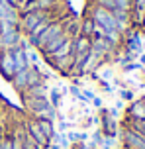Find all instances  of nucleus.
<instances>
[{"mask_svg":"<svg viewBox=\"0 0 145 149\" xmlns=\"http://www.w3.org/2000/svg\"><path fill=\"white\" fill-rule=\"evenodd\" d=\"M94 20V24H98V26H102L106 31L110 30H116V31H120L118 30V22H116V18L114 14L110 12V10H106V8H100V6H92L90 8V14H88Z\"/></svg>","mask_w":145,"mask_h":149,"instance_id":"f257e3e1","label":"nucleus"},{"mask_svg":"<svg viewBox=\"0 0 145 149\" xmlns=\"http://www.w3.org/2000/svg\"><path fill=\"white\" fill-rule=\"evenodd\" d=\"M49 12L45 10H31V12H22V18H20V24H18V28H22L26 33H30L35 26H37L41 20H45Z\"/></svg>","mask_w":145,"mask_h":149,"instance_id":"f03ea898","label":"nucleus"},{"mask_svg":"<svg viewBox=\"0 0 145 149\" xmlns=\"http://www.w3.org/2000/svg\"><path fill=\"white\" fill-rule=\"evenodd\" d=\"M63 31H67L65 30V24L61 22V20H53V22L47 26L45 30H43V33L37 37V43H35V47H39V49H43L51 39H55L57 36H61Z\"/></svg>","mask_w":145,"mask_h":149,"instance_id":"7ed1b4c3","label":"nucleus"},{"mask_svg":"<svg viewBox=\"0 0 145 149\" xmlns=\"http://www.w3.org/2000/svg\"><path fill=\"white\" fill-rule=\"evenodd\" d=\"M24 130H26V134L30 135V137L37 143L39 147L47 149L49 145H51V141L45 137V134L41 132V127L37 126V122H35V120H28V122H26V126H24Z\"/></svg>","mask_w":145,"mask_h":149,"instance_id":"20e7f679","label":"nucleus"},{"mask_svg":"<svg viewBox=\"0 0 145 149\" xmlns=\"http://www.w3.org/2000/svg\"><path fill=\"white\" fill-rule=\"evenodd\" d=\"M20 41H22V31H20V28L4 31V33H0V51L2 49H14V47L20 45Z\"/></svg>","mask_w":145,"mask_h":149,"instance_id":"39448f33","label":"nucleus"},{"mask_svg":"<svg viewBox=\"0 0 145 149\" xmlns=\"http://www.w3.org/2000/svg\"><path fill=\"white\" fill-rule=\"evenodd\" d=\"M0 73L4 74L8 81H12V77L16 74L14 59H12V49H2L0 51Z\"/></svg>","mask_w":145,"mask_h":149,"instance_id":"423d86ee","label":"nucleus"},{"mask_svg":"<svg viewBox=\"0 0 145 149\" xmlns=\"http://www.w3.org/2000/svg\"><path fill=\"white\" fill-rule=\"evenodd\" d=\"M123 143H126V147H128V149H143L145 137H143V135H139L137 132L130 130V127H126V132H123Z\"/></svg>","mask_w":145,"mask_h":149,"instance_id":"0eeeda50","label":"nucleus"},{"mask_svg":"<svg viewBox=\"0 0 145 149\" xmlns=\"http://www.w3.org/2000/svg\"><path fill=\"white\" fill-rule=\"evenodd\" d=\"M90 47H92V37H86V36H78L73 39V55H86L90 53Z\"/></svg>","mask_w":145,"mask_h":149,"instance_id":"6e6552de","label":"nucleus"},{"mask_svg":"<svg viewBox=\"0 0 145 149\" xmlns=\"http://www.w3.org/2000/svg\"><path fill=\"white\" fill-rule=\"evenodd\" d=\"M24 104H26L28 112L33 116V114H37V112L49 108L51 102H49V98H24Z\"/></svg>","mask_w":145,"mask_h":149,"instance_id":"1a4fd4ad","label":"nucleus"},{"mask_svg":"<svg viewBox=\"0 0 145 149\" xmlns=\"http://www.w3.org/2000/svg\"><path fill=\"white\" fill-rule=\"evenodd\" d=\"M49 96V88L45 82H39L35 86H30L28 90H24V98H47Z\"/></svg>","mask_w":145,"mask_h":149,"instance_id":"9d476101","label":"nucleus"},{"mask_svg":"<svg viewBox=\"0 0 145 149\" xmlns=\"http://www.w3.org/2000/svg\"><path fill=\"white\" fill-rule=\"evenodd\" d=\"M28 77H30V67L24 69V71H20V73H16L14 77H12V84H14V88L20 90V92H24V90L28 88Z\"/></svg>","mask_w":145,"mask_h":149,"instance_id":"9b49d317","label":"nucleus"},{"mask_svg":"<svg viewBox=\"0 0 145 149\" xmlns=\"http://www.w3.org/2000/svg\"><path fill=\"white\" fill-rule=\"evenodd\" d=\"M12 59H14V69L16 73H20L24 69H28V61H26V55H24V49L18 45L12 49Z\"/></svg>","mask_w":145,"mask_h":149,"instance_id":"f8f14e48","label":"nucleus"},{"mask_svg":"<svg viewBox=\"0 0 145 149\" xmlns=\"http://www.w3.org/2000/svg\"><path fill=\"white\" fill-rule=\"evenodd\" d=\"M71 53H73V39H67V41H65L59 49H55L51 55H47V59L57 61V59H63V57H69Z\"/></svg>","mask_w":145,"mask_h":149,"instance_id":"ddd939ff","label":"nucleus"},{"mask_svg":"<svg viewBox=\"0 0 145 149\" xmlns=\"http://www.w3.org/2000/svg\"><path fill=\"white\" fill-rule=\"evenodd\" d=\"M67 39H71L69 31H63L61 36H57L55 39H51V41H49V43H47L45 47H43V53H45V55H51V53H53L55 49H59V47H61V45L65 43Z\"/></svg>","mask_w":145,"mask_h":149,"instance_id":"4468645a","label":"nucleus"},{"mask_svg":"<svg viewBox=\"0 0 145 149\" xmlns=\"http://www.w3.org/2000/svg\"><path fill=\"white\" fill-rule=\"evenodd\" d=\"M55 69H59L61 73H71V69L75 65V55L71 53L69 57H63V59H57V61H51Z\"/></svg>","mask_w":145,"mask_h":149,"instance_id":"2eb2a0df","label":"nucleus"},{"mask_svg":"<svg viewBox=\"0 0 145 149\" xmlns=\"http://www.w3.org/2000/svg\"><path fill=\"white\" fill-rule=\"evenodd\" d=\"M130 116L131 120H145V104L141 102V100H137V102H133V104L130 106Z\"/></svg>","mask_w":145,"mask_h":149,"instance_id":"dca6fc26","label":"nucleus"},{"mask_svg":"<svg viewBox=\"0 0 145 149\" xmlns=\"http://www.w3.org/2000/svg\"><path fill=\"white\" fill-rule=\"evenodd\" d=\"M128 49H130L131 53L141 51V37H139V33L128 31Z\"/></svg>","mask_w":145,"mask_h":149,"instance_id":"f3484780","label":"nucleus"},{"mask_svg":"<svg viewBox=\"0 0 145 149\" xmlns=\"http://www.w3.org/2000/svg\"><path fill=\"white\" fill-rule=\"evenodd\" d=\"M37 122V126L41 127V132L45 134V137L51 141L55 135V127H53V120H35Z\"/></svg>","mask_w":145,"mask_h":149,"instance_id":"a211bd4d","label":"nucleus"},{"mask_svg":"<svg viewBox=\"0 0 145 149\" xmlns=\"http://www.w3.org/2000/svg\"><path fill=\"white\" fill-rule=\"evenodd\" d=\"M104 134L108 135V137H114L116 135V120L108 114V112H104Z\"/></svg>","mask_w":145,"mask_h":149,"instance_id":"6ab92c4d","label":"nucleus"},{"mask_svg":"<svg viewBox=\"0 0 145 149\" xmlns=\"http://www.w3.org/2000/svg\"><path fill=\"white\" fill-rule=\"evenodd\" d=\"M92 31H94V20L90 16H86L80 24V36H86V37H92Z\"/></svg>","mask_w":145,"mask_h":149,"instance_id":"aec40b11","label":"nucleus"},{"mask_svg":"<svg viewBox=\"0 0 145 149\" xmlns=\"http://www.w3.org/2000/svg\"><path fill=\"white\" fill-rule=\"evenodd\" d=\"M22 147L24 149H43V147H39L37 143H35L30 135L26 134V130H24V134H22Z\"/></svg>","mask_w":145,"mask_h":149,"instance_id":"412c9836","label":"nucleus"},{"mask_svg":"<svg viewBox=\"0 0 145 149\" xmlns=\"http://www.w3.org/2000/svg\"><path fill=\"white\" fill-rule=\"evenodd\" d=\"M133 132H137L139 135H143L145 137V120H131V127Z\"/></svg>","mask_w":145,"mask_h":149,"instance_id":"4be33fe9","label":"nucleus"},{"mask_svg":"<svg viewBox=\"0 0 145 149\" xmlns=\"http://www.w3.org/2000/svg\"><path fill=\"white\" fill-rule=\"evenodd\" d=\"M96 4L94 6H100V8H106V10H116V4H114V0H94Z\"/></svg>","mask_w":145,"mask_h":149,"instance_id":"5701e85b","label":"nucleus"},{"mask_svg":"<svg viewBox=\"0 0 145 149\" xmlns=\"http://www.w3.org/2000/svg\"><path fill=\"white\" fill-rule=\"evenodd\" d=\"M69 139H71V141H75V143L84 141V139H86V134H76V132H71V134H69Z\"/></svg>","mask_w":145,"mask_h":149,"instance_id":"b1692460","label":"nucleus"},{"mask_svg":"<svg viewBox=\"0 0 145 149\" xmlns=\"http://www.w3.org/2000/svg\"><path fill=\"white\" fill-rule=\"evenodd\" d=\"M0 149H12L10 137H0Z\"/></svg>","mask_w":145,"mask_h":149,"instance_id":"393cba45","label":"nucleus"},{"mask_svg":"<svg viewBox=\"0 0 145 149\" xmlns=\"http://www.w3.org/2000/svg\"><path fill=\"white\" fill-rule=\"evenodd\" d=\"M4 2H6L8 6H12V8H20V6H22L20 0H4Z\"/></svg>","mask_w":145,"mask_h":149,"instance_id":"a878e982","label":"nucleus"},{"mask_svg":"<svg viewBox=\"0 0 145 149\" xmlns=\"http://www.w3.org/2000/svg\"><path fill=\"white\" fill-rule=\"evenodd\" d=\"M133 8H139V10H145V0H133Z\"/></svg>","mask_w":145,"mask_h":149,"instance_id":"bb28decb","label":"nucleus"},{"mask_svg":"<svg viewBox=\"0 0 145 149\" xmlns=\"http://www.w3.org/2000/svg\"><path fill=\"white\" fill-rule=\"evenodd\" d=\"M122 98H123V100H130L131 92H130V90H122Z\"/></svg>","mask_w":145,"mask_h":149,"instance_id":"cd10ccee","label":"nucleus"},{"mask_svg":"<svg viewBox=\"0 0 145 149\" xmlns=\"http://www.w3.org/2000/svg\"><path fill=\"white\" fill-rule=\"evenodd\" d=\"M92 104L94 106H102V100H100V98H92Z\"/></svg>","mask_w":145,"mask_h":149,"instance_id":"c85d7f7f","label":"nucleus"},{"mask_svg":"<svg viewBox=\"0 0 145 149\" xmlns=\"http://www.w3.org/2000/svg\"><path fill=\"white\" fill-rule=\"evenodd\" d=\"M141 63H143V65H145V55H141Z\"/></svg>","mask_w":145,"mask_h":149,"instance_id":"c756f323","label":"nucleus"},{"mask_svg":"<svg viewBox=\"0 0 145 149\" xmlns=\"http://www.w3.org/2000/svg\"><path fill=\"white\" fill-rule=\"evenodd\" d=\"M141 26H143V28H145V16H143V20H141Z\"/></svg>","mask_w":145,"mask_h":149,"instance_id":"7c9ffc66","label":"nucleus"},{"mask_svg":"<svg viewBox=\"0 0 145 149\" xmlns=\"http://www.w3.org/2000/svg\"><path fill=\"white\" fill-rule=\"evenodd\" d=\"M141 102H143V104H145V96H143V98H141Z\"/></svg>","mask_w":145,"mask_h":149,"instance_id":"2f4dec72","label":"nucleus"},{"mask_svg":"<svg viewBox=\"0 0 145 149\" xmlns=\"http://www.w3.org/2000/svg\"><path fill=\"white\" fill-rule=\"evenodd\" d=\"M20 2H22V4H24V2H26V0H20Z\"/></svg>","mask_w":145,"mask_h":149,"instance_id":"473e14b6","label":"nucleus"}]
</instances>
